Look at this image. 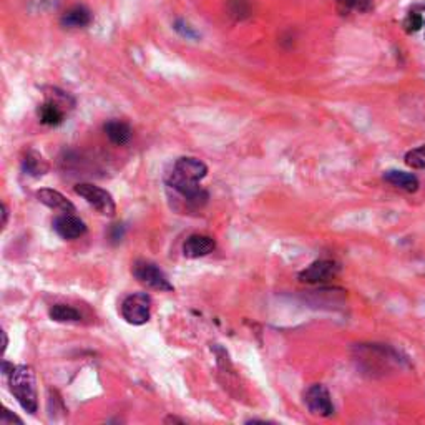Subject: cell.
I'll use <instances>...</instances> for the list:
<instances>
[{"mask_svg": "<svg viewBox=\"0 0 425 425\" xmlns=\"http://www.w3.org/2000/svg\"><path fill=\"white\" fill-rule=\"evenodd\" d=\"M173 171L188 180L201 181L203 178H206V175H208V166H206L201 160L193 158V156H183V158L176 160Z\"/></svg>", "mask_w": 425, "mask_h": 425, "instance_id": "11", "label": "cell"}, {"mask_svg": "<svg viewBox=\"0 0 425 425\" xmlns=\"http://www.w3.org/2000/svg\"><path fill=\"white\" fill-rule=\"evenodd\" d=\"M166 185L170 188H173L176 193H180L183 198L188 201V205L195 206V208H201V206L206 205L208 201V191H205L200 186V181H193L185 178L178 173H175L173 170L170 171L168 176H166Z\"/></svg>", "mask_w": 425, "mask_h": 425, "instance_id": "5", "label": "cell"}, {"mask_svg": "<svg viewBox=\"0 0 425 425\" xmlns=\"http://www.w3.org/2000/svg\"><path fill=\"white\" fill-rule=\"evenodd\" d=\"M337 7L342 14L349 12H369L372 10V0H337Z\"/></svg>", "mask_w": 425, "mask_h": 425, "instance_id": "18", "label": "cell"}, {"mask_svg": "<svg viewBox=\"0 0 425 425\" xmlns=\"http://www.w3.org/2000/svg\"><path fill=\"white\" fill-rule=\"evenodd\" d=\"M404 160H406V165L414 170H425V145L407 151Z\"/></svg>", "mask_w": 425, "mask_h": 425, "instance_id": "19", "label": "cell"}, {"mask_svg": "<svg viewBox=\"0 0 425 425\" xmlns=\"http://www.w3.org/2000/svg\"><path fill=\"white\" fill-rule=\"evenodd\" d=\"M53 230L63 240H77L87 232V225L73 212H62L53 220Z\"/></svg>", "mask_w": 425, "mask_h": 425, "instance_id": "9", "label": "cell"}, {"mask_svg": "<svg viewBox=\"0 0 425 425\" xmlns=\"http://www.w3.org/2000/svg\"><path fill=\"white\" fill-rule=\"evenodd\" d=\"M131 272H133V276L141 282V285H145L146 287H151V290L163 291V292H170L175 290L173 285H171L168 280V276L163 272V270H160V266H156L155 262L151 261L138 260L133 265V267H131Z\"/></svg>", "mask_w": 425, "mask_h": 425, "instance_id": "4", "label": "cell"}, {"mask_svg": "<svg viewBox=\"0 0 425 425\" xmlns=\"http://www.w3.org/2000/svg\"><path fill=\"white\" fill-rule=\"evenodd\" d=\"M37 200L40 203L47 206V208L58 211V212H75L77 208L75 205L70 201L67 196H63L60 191L57 190H50V188H42L37 191Z\"/></svg>", "mask_w": 425, "mask_h": 425, "instance_id": "12", "label": "cell"}, {"mask_svg": "<svg viewBox=\"0 0 425 425\" xmlns=\"http://www.w3.org/2000/svg\"><path fill=\"white\" fill-rule=\"evenodd\" d=\"M251 7L247 0H231L230 2V15L236 20H242L250 17Z\"/></svg>", "mask_w": 425, "mask_h": 425, "instance_id": "20", "label": "cell"}, {"mask_svg": "<svg viewBox=\"0 0 425 425\" xmlns=\"http://www.w3.org/2000/svg\"><path fill=\"white\" fill-rule=\"evenodd\" d=\"M62 24L68 29H83L92 24V14L83 5H75L63 14Z\"/></svg>", "mask_w": 425, "mask_h": 425, "instance_id": "15", "label": "cell"}, {"mask_svg": "<svg viewBox=\"0 0 425 425\" xmlns=\"http://www.w3.org/2000/svg\"><path fill=\"white\" fill-rule=\"evenodd\" d=\"M14 369H15V366H14V364H10L9 361H4L2 362V372H4V376L9 377V374L12 372Z\"/></svg>", "mask_w": 425, "mask_h": 425, "instance_id": "24", "label": "cell"}, {"mask_svg": "<svg viewBox=\"0 0 425 425\" xmlns=\"http://www.w3.org/2000/svg\"><path fill=\"white\" fill-rule=\"evenodd\" d=\"M216 250V241L206 235H191L183 245V255L191 260L205 257Z\"/></svg>", "mask_w": 425, "mask_h": 425, "instance_id": "10", "label": "cell"}, {"mask_svg": "<svg viewBox=\"0 0 425 425\" xmlns=\"http://www.w3.org/2000/svg\"><path fill=\"white\" fill-rule=\"evenodd\" d=\"M165 424H185V421H181L178 417H166L165 419Z\"/></svg>", "mask_w": 425, "mask_h": 425, "instance_id": "26", "label": "cell"}, {"mask_svg": "<svg viewBox=\"0 0 425 425\" xmlns=\"http://www.w3.org/2000/svg\"><path fill=\"white\" fill-rule=\"evenodd\" d=\"M105 133L108 136V140L115 145H126L131 138V128L125 121L111 120L105 125Z\"/></svg>", "mask_w": 425, "mask_h": 425, "instance_id": "16", "label": "cell"}, {"mask_svg": "<svg viewBox=\"0 0 425 425\" xmlns=\"http://www.w3.org/2000/svg\"><path fill=\"white\" fill-rule=\"evenodd\" d=\"M50 319L55 322H80L82 314L68 304H55L50 307Z\"/></svg>", "mask_w": 425, "mask_h": 425, "instance_id": "17", "label": "cell"}, {"mask_svg": "<svg viewBox=\"0 0 425 425\" xmlns=\"http://www.w3.org/2000/svg\"><path fill=\"white\" fill-rule=\"evenodd\" d=\"M2 337H4V346H2V351L5 352V349H7V344H9V339H7V332L2 331Z\"/></svg>", "mask_w": 425, "mask_h": 425, "instance_id": "27", "label": "cell"}, {"mask_svg": "<svg viewBox=\"0 0 425 425\" xmlns=\"http://www.w3.org/2000/svg\"><path fill=\"white\" fill-rule=\"evenodd\" d=\"M2 424H4V425H7V424H20V425H22L24 422H22V419H19L17 416H15V414L10 412L7 407H4V412H2Z\"/></svg>", "mask_w": 425, "mask_h": 425, "instance_id": "23", "label": "cell"}, {"mask_svg": "<svg viewBox=\"0 0 425 425\" xmlns=\"http://www.w3.org/2000/svg\"><path fill=\"white\" fill-rule=\"evenodd\" d=\"M424 25H425V20H424Z\"/></svg>", "mask_w": 425, "mask_h": 425, "instance_id": "28", "label": "cell"}, {"mask_svg": "<svg viewBox=\"0 0 425 425\" xmlns=\"http://www.w3.org/2000/svg\"><path fill=\"white\" fill-rule=\"evenodd\" d=\"M304 404L307 411L319 417H332L334 416V404L331 394L322 384H314L304 392Z\"/></svg>", "mask_w": 425, "mask_h": 425, "instance_id": "7", "label": "cell"}, {"mask_svg": "<svg viewBox=\"0 0 425 425\" xmlns=\"http://www.w3.org/2000/svg\"><path fill=\"white\" fill-rule=\"evenodd\" d=\"M175 29L186 39H198V34H196L195 30L190 27V24H186L185 20H178V22L175 24Z\"/></svg>", "mask_w": 425, "mask_h": 425, "instance_id": "22", "label": "cell"}, {"mask_svg": "<svg viewBox=\"0 0 425 425\" xmlns=\"http://www.w3.org/2000/svg\"><path fill=\"white\" fill-rule=\"evenodd\" d=\"M9 386L10 392L14 394L25 412L35 414L39 411L37 379L32 367L15 366L14 371L9 374Z\"/></svg>", "mask_w": 425, "mask_h": 425, "instance_id": "1", "label": "cell"}, {"mask_svg": "<svg viewBox=\"0 0 425 425\" xmlns=\"http://www.w3.org/2000/svg\"><path fill=\"white\" fill-rule=\"evenodd\" d=\"M341 266L332 260H319L299 272V281L306 285H324L339 275Z\"/></svg>", "mask_w": 425, "mask_h": 425, "instance_id": "8", "label": "cell"}, {"mask_svg": "<svg viewBox=\"0 0 425 425\" xmlns=\"http://www.w3.org/2000/svg\"><path fill=\"white\" fill-rule=\"evenodd\" d=\"M22 170L25 175L34 176V178H40V176H43L48 171V163L39 151L30 150L22 160Z\"/></svg>", "mask_w": 425, "mask_h": 425, "instance_id": "14", "label": "cell"}, {"mask_svg": "<svg viewBox=\"0 0 425 425\" xmlns=\"http://www.w3.org/2000/svg\"><path fill=\"white\" fill-rule=\"evenodd\" d=\"M422 25H424V19H422V15L417 12H411L406 17V20H404V29H406V32H409V34L417 32Z\"/></svg>", "mask_w": 425, "mask_h": 425, "instance_id": "21", "label": "cell"}, {"mask_svg": "<svg viewBox=\"0 0 425 425\" xmlns=\"http://www.w3.org/2000/svg\"><path fill=\"white\" fill-rule=\"evenodd\" d=\"M7 220H9V210L7 205H2V226H7Z\"/></svg>", "mask_w": 425, "mask_h": 425, "instance_id": "25", "label": "cell"}, {"mask_svg": "<svg viewBox=\"0 0 425 425\" xmlns=\"http://www.w3.org/2000/svg\"><path fill=\"white\" fill-rule=\"evenodd\" d=\"M75 193L82 196V198L87 201L90 206H93L100 215L110 216V217L115 216L116 212L115 200L106 190L100 188V186H95L92 183H80L75 186Z\"/></svg>", "mask_w": 425, "mask_h": 425, "instance_id": "6", "label": "cell"}, {"mask_svg": "<svg viewBox=\"0 0 425 425\" xmlns=\"http://www.w3.org/2000/svg\"><path fill=\"white\" fill-rule=\"evenodd\" d=\"M67 106L72 108L73 98H70L68 93L60 92V90L53 88L52 93H50L47 100H45V103L39 106L40 123H43L47 126L62 125L65 120V111H67Z\"/></svg>", "mask_w": 425, "mask_h": 425, "instance_id": "2", "label": "cell"}, {"mask_svg": "<svg viewBox=\"0 0 425 425\" xmlns=\"http://www.w3.org/2000/svg\"><path fill=\"white\" fill-rule=\"evenodd\" d=\"M384 180H386L389 185L406 191V193H416L419 186H421L417 176L412 173H407V171H399V170L386 171V173H384Z\"/></svg>", "mask_w": 425, "mask_h": 425, "instance_id": "13", "label": "cell"}, {"mask_svg": "<svg viewBox=\"0 0 425 425\" xmlns=\"http://www.w3.org/2000/svg\"><path fill=\"white\" fill-rule=\"evenodd\" d=\"M121 317L131 326H143L151 317V297L146 292L126 296L120 306Z\"/></svg>", "mask_w": 425, "mask_h": 425, "instance_id": "3", "label": "cell"}]
</instances>
